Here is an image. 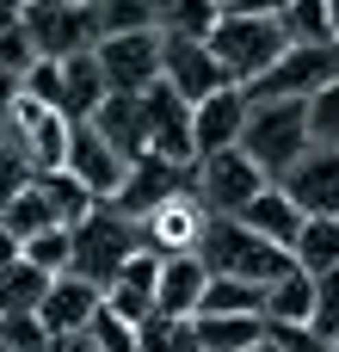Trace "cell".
Listing matches in <instances>:
<instances>
[{"label": "cell", "mask_w": 339, "mask_h": 352, "mask_svg": "<svg viewBox=\"0 0 339 352\" xmlns=\"http://www.w3.org/2000/svg\"><path fill=\"white\" fill-rule=\"evenodd\" d=\"M191 254L204 260L210 278H241V285H259V291L290 272V254L272 248V241H259V235H253L247 223H235V217H204Z\"/></svg>", "instance_id": "cell-1"}, {"label": "cell", "mask_w": 339, "mask_h": 352, "mask_svg": "<svg viewBox=\"0 0 339 352\" xmlns=\"http://www.w3.org/2000/svg\"><path fill=\"white\" fill-rule=\"evenodd\" d=\"M315 148L309 136V105L303 99H272V105H247V130H241V155L278 186L303 155Z\"/></svg>", "instance_id": "cell-2"}, {"label": "cell", "mask_w": 339, "mask_h": 352, "mask_svg": "<svg viewBox=\"0 0 339 352\" xmlns=\"http://www.w3.org/2000/svg\"><path fill=\"white\" fill-rule=\"evenodd\" d=\"M68 241H74L68 272H74V278H86V285H99V291H111V285H117V272L142 254V248H136V223H130V217H117L111 204H93V217H86V223H74V229H68Z\"/></svg>", "instance_id": "cell-3"}, {"label": "cell", "mask_w": 339, "mask_h": 352, "mask_svg": "<svg viewBox=\"0 0 339 352\" xmlns=\"http://www.w3.org/2000/svg\"><path fill=\"white\" fill-rule=\"evenodd\" d=\"M284 50H290V37H284L278 19H241V12H222V25L210 31V56L222 62L229 87H241V93H247Z\"/></svg>", "instance_id": "cell-4"}, {"label": "cell", "mask_w": 339, "mask_h": 352, "mask_svg": "<svg viewBox=\"0 0 339 352\" xmlns=\"http://www.w3.org/2000/svg\"><path fill=\"white\" fill-rule=\"evenodd\" d=\"M327 80H339V43H290L253 87H247V105H272V99H315Z\"/></svg>", "instance_id": "cell-5"}, {"label": "cell", "mask_w": 339, "mask_h": 352, "mask_svg": "<svg viewBox=\"0 0 339 352\" xmlns=\"http://www.w3.org/2000/svg\"><path fill=\"white\" fill-rule=\"evenodd\" d=\"M272 179L241 155V148H222V155H204L191 167V198L204 204V217H241Z\"/></svg>", "instance_id": "cell-6"}, {"label": "cell", "mask_w": 339, "mask_h": 352, "mask_svg": "<svg viewBox=\"0 0 339 352\" xmlns=\"http://www.w3.org/2000/svg\"><path fill=\"white\" fill-rule=\"evenodd\" d=\"M19 25H25V43H31L37 62H68V56L99 43L93 6H68V0H31Z\"/></svg>", "instance_id": "cell-7"}, {"label": "cell", "mask_w": 339, "mask_h": 352, "mask_svg": "<svg viewBox=\"0 0 339 352\" xmlns=\"http://www.w3.org/2000/svg\"><path fill=\"white\" fill-rule=\"evenodd\" d=\"M185 192H191V173H185V167H167L161 155H136V161L124 167V186L111 192V210L130 217V223H142V217H154L161 204L185 198Z\"/></svg>", "instance_id": "cell-8"}, {"label": "cell", "mask_w": 339, "mask_h": 352, "mask_svg": "<svg viewBox=\"0 0 339 352\" xmlns=\"http://www.w3.org/2000/svg\"><path fill=\"white\" fill-rule=\"evenodd\" d=\"M93 62L111 93H148L161 80V31H130V37H99Z\"/></svg>", "instance_id": "cell-9"}, {"label": "cell", "mask_w": 339, "mask_h": 352, "mask_svg": "<svg viewBox=\"0 0 339 352\" xmlns=\"http://www.w3.org/2000/svg\"><path fill=\"white\" fill-rule=\"evenodd\" d=\"M142 130H148V155H161L167 167H198V148H191V105L173 99L167 80H154L142 93Z\"/></svg>", "instance_id": "cell-10"}, {"label": "cell", "mask_w": 339, "mask_h": 352, "mask_svg": "<svg viewBox=\"0 0 339 352\" xmlns=\"http://www.w3.org/2000/svg\"><path fill=\"white\" fill-rule=\"evenodd\" d=\"M161 80L173 87V99L185 105H204L210 93L229 87L222 62L210 56V43H185V37H161Z\"/></svg>", "instance_id": "cell-11"}, {"label": "cell", "mask_w": 339, "mask_h": 352, "mask_svg": "<svg viewBox=\"0 0 339 352\" xmlns=\"http://www.w3.org/2000/svg\"><path fill=\"white\" fill-rule=\"evenodd\" d=\"M62 173H74L99 204H111V192L124 186V155L93 130V124H68V155H62Z\"/></svg>", "instance_id": "cell-12"}, {"label": "cell", "mask_w": 339, "mask_h": 352, "mask_svg": "<svg viewBox=\"0 0 339 352\" xmlns=\"http://www.w3.org/2000/svg\"><path fill=\"white\" fill-rule=\"evenodd\" d=\"M278 192L303 210V217H339V148H309L284 179Z\"/></svg>", "instance_id": "cell-13"}, {"label": "cell", "mask_w": 339, "mask_h": 352, "mask_svg": "<svg viewBox=\"0 0 339 352\" xmlns=\"http://www.w3.org/2000/svg\"><path fill=\"white\" fill-rule=\"evenodd\" d=\"M99 309H105V291L86 285V278H74V272H62V278H49V291L37 303V322H43L49 340H62V334H86Z\"/></svg>", "instance_id": "cell-14"}, {"label": "cell", "mask_w": 339, "mask_h": 352, "mask_svg": "<svg viewBox=\"0 0 339 352\" xmlns=\"http://www.w3.org/2000/svg\"><path fill=\"white\" fill-rule=\"evenodd\" d=\"M241 130H247V93L241 87H222L204 105H191V148H198V161L222 155V148H241Z\"/></svg>", "instance_id": "cell-15"}, {"label": "cell", "mask_w": 339, "mask_h": 352, "mask_svg": "<svg viewBox=\"0 0 339 352\" xmlns=\"http://www.w3.org/2000/svg\"><path fill=\"white\" fill-rule=\"evenodd\" d=\"M204 285H210V272H204L198 254H173V260H161V278H154V316H167V322H191Z\"/></svg>", "instance_id": "cell-16"}, {"label": "cell", "mask_w": 339, "mask_h": 352, "mask_svg": "<svg viewBox=\"0 0 339 352\" xmlns=\"http://www.w3.org/2000/svg\"><path fill=\"white\" fill-rule=\"evenodd\" d=\"M105 93H111V87H105L93 50H80V56L62 62V124H93L99 105H105Z\"/></svg>", "instance_id": "cell-17"}, {"label": "cell", "mask_w": 339, "mask_h": 352, "mask_svg": "<svg viewBox=\"0 0 339 352\" xmlns=\"http://www.w3.org/2000/svg\"><path fill=\"white\" fill-rule=\"evenodd\" d=\"M93 130L124 155V167L136 161V155H148V130H142V93H105V105H99V118H93Z\"/></svg>", "instance_id": "cell-18"}, {"label": "cell", "mask_w": 339, "mask_h": 352, "mask_svg": "<svg viewBox=\"0 0 339 352\" xmlns=\"http://www.w3.org/2000/svg\"><path fill=\"white\" fill-rule=\"evenodd\" d=\"M154 278H161V260H148V254H136L124 272H117V285L105 291V309L117 316V322H130V328H142L148 316H154Z\"/></svg>", "instance_id": "cell-19"}, {"label": "cell", "mask_w": 339, "mask_h": 352, "mask_svg": "<svg viewBox=\"0 0 339 352\" xmlns=\"http://www.w3.org/2000/svg\"><path fill=\"white\" fill-rule=\"evenodd\" d=\"M235 223H247L259 241H272V248H284V254H290V241L303 235V223H309V217H303V210H296V204H290L278 186H266V192H259V198H253V204H247Z\"/></svg>", "instance_id": "cell-20"}, {"label": "cell", "mask_w": 339, "mask_h": 352, "mask_svg": "<svg viewBox=\"0 0 339 352\" xmlns=\"http://www.w3.org/2000/svg\"><path fill=\"white\" fill-rule=\"evenodd\" d=\"M266 322L272 328H309L315 322V278L290 266L278 285H266Z\"/></svg>", "instance_id": "cell-21"}, {"label": "cell", "mask_w": 339, "mask_h": 352, "mask_svg": "<svg viewBox=\"0 0 339 352\" xmlns=\"http://www.w3.org/2000/svg\"><path fill=\"white\" fill-rule=\"evenodd\" d=\"M290 266L309 272V278L339 272V217H309L303 223V235L290 241Z\"/></svg>", "instance_id": "cell-22"}, {"label": "cell", "mask_w": 339, "mask_h": 352, "mask_svg": "<svg viewBox=\"0 0 339 352\" xmlns=\"http://www.w3.org/2000/svg\"><path fill=\"white\" fill-rule=\"evenodd\" d=\"M198 352H241L266 340V316H191Z\"/></svg>", "instance_id": "cell-23"}, {"label": "cell", "mask_w": 339, "mask_h": 352, "mask_svg": "<svg viewBox=\"0 0 339 352\" xmlns=\"http://www.w3.org/2000/svg\"><path fill=\"white\" fill-rule=\"evenodd\" d=\"M0 229H6V235H12V241L25 248V241H37L43 229H62V223H56L49 198L37 192V179H31V186H19V192H12V198L0 204Z\"/></svg>", "instance_id": "cell-24"}, {"label": "cell", "mask_w": 339, "mask_h": 352, "mask_svg": "<svg viewBox=\"0 0 339 352\" xmlns=\"http://www.w3.org/2000/svg\"><path fill=\"white\" fill-rule=\"evenodd\" d=\"M216 25H222V6H216V0H167V6H161V37L210 43Z\"/></svg>", "instance_id": "cell-25"}, {"label": "cell", "mask_w": 339, "mask_h": 352, "mask_svg": "<svg viewBox=\"0 0 339 352\" xmlns=\"http://www.w3.org/2000/svg\"><path fill=\"white\" fill-rule=\"evenodd\" d=\"M37 192L49 198V210H56V223H62V229L86 223V217H93V204H99V198H93L74 173H62V167H56V173H37Z\"/></svg>", "instance_id": "cell-26"}, {"label": "cell", "mask_w": 339, "mask_h": 352, "mask_svg": "<svg viewBox=\"0 0 339 352\" xmlns=\"http://www.w3.org/2000/svg\"><path fill=\"white\" fill-rule=\"evenodd\" d=\"M198 316H266V291L241 278H210L198 297Z\"/></svg>", "instance_id": "cell-27"}, {"label": "cell", "mask_w": 339, "mask_h": 352, "mask_svg": "<svg viewBox=\"0 0 339 352\" xmlns=\"http://www.w3.org/2000/svg\"><path fill=\"white\" fill-rule=\"evenodd\" d=\"M99 37H130V31H161V6L154 0H99L93 6Z\"/></svg>", "instance_id": "cell-28"}, {"label": "cell", "mask_w": 339, "mask_h": 352, "mask_svg": "<svg viewBox=\"0 0 339 352\" xmlns=\"http://www.w3.org/2000/svg\"><path fill=\"white\" fill-rule=\"evenodd\" d=\"M278 25H284V37H290V43H339L327 0H290Z\"/></svg>", "instance_id": "cell-29"}, {"label": "cell", "mask_w": 339, "mask_h": 352, "mask_svg": "<svg viewBox=\"0 0 339 352\" xmlns=\"http://www.w3.org/2000/svg\"><path fill=\"white\" fill-rule=\"evenodd\" d=\"M68 254H74L68 229H43L37 241H25V248H19V260H25V266H37L43 278H62V272H68Z\"/></svg>", "instance_id": "cell-30"}, {"label": "cell", "mask_w": 339, "mask_h": 352, "mask_svg": "<svg viewBox=\"0 0 339 352\" xmlns=\"http://www.w3.org/2000/svg\"><path fill=\"white\" fill-rule=\"evenodd\" d=\"M136 352H198V340H191V322L148 316V322L136 328Z\"/></svg>", "instance_id": "cell-31"}, {"label": "cell", "mask_w": 339, "mask_h": 352, "mask_svg": "<svg viewBox=\"0 0 339 352\" xmlns=\"http://www.w3.org/2000/svg\"><path fill=\"white\" fill-rule=\"evenodd\" d=\"M19 93H25V99H37L43 111H56V118H62V62H31V68L19 74Z\"/></svg>", "instance_id": "cell-32"}, {"label": "cell", "mask_w": 339, "mask_h": 352, "mask_svg": "<svg viewBox=\"0 0 339 352\" xmlns=\"http://www.w3.org/2000/svg\"><path fill=\"white\" fill-rule=\"evenodd\" d=\"M309 136H315V148H339V80H327L309 99Z\"/></svg>", "instance_id": "cell-33"}, {"label": "cell", "mask_w": 339, "mask_h": 352, "mask_svg": "<svg viewBox=\"0 0 339 352\" xmlns=\"http://www.w3.org/2000/svg\"><path fill=\"white\" fill-rule=\"evenodd\" d=\"M19 186H31V161H25V148H19L12 124H0V204H6Z\"/></svg>", "instance_id": "cell-34"}, {"label": "cell", "mask_w": 339, "mask_h": 352, "mask_svg": "<svg viewBox=\"0 0 339 352\" xmlns=\"http://www.w3.org/2000/svg\"><path fill=\"white\" fill-rule=\"evenodd\" d=\"M0 352H49V334L37 316H0Z\"/></svg>", "instance_id": "cell-35"}, {"label": "cell", "mask_w": 339, "mask_h": 352, "mask_svg": "<svg viewBox=\"0 0 339 352\" xmlns=\"http://www.w3.org/2000/svg\"><path fill=\"white\" fill-rule=\"evenodd\" d=\"M31 62H37V56H31V43H25V25L0 12V74H12V80H19Z\"/></svg>", "instance_id": "cell-36"}, {"label": "cell", "mask_w": 339, "mask_h": 352, "mask_svg": "<svg viewBox=\"0 0 339 352\" xmlns=\"http://www.w3.org/2000/svg\"><path fill=\"white\" fill-rule=\"evenodd\" d=\"M86 340H93L99 352H136V328H130V322H117L111 309H99V316H93V328H86Z\"/></svg>", "instance_id": "cell-37"}, {"label": "cell", "mask_w": 339, "mask_h": 352, "mask_svg": "<svg viewBox=\"0 0 339 352\" xmlns=\"http://www.w3.org/2000/svg\"><path fill=\"white\" fill-rule=\"evenodd\" d=\"M266 334H272L278 352H334L321 334H309V328H272V322H266Z\"/></svg>", "instance_id": "cell-38"}, {"label": "cell", "mask_w": 339, "mask_h": 352, "mask_svg": "<svg viewBox=\"0 0 339 352\" xmlns=\"http://www.w3.org/2000/svg\"><path fill=\"white\" fill-rule=\"evenodd\" d=\"M284 6L290 0H235L229 12H241V19H284Z\"/></svg>", "instance_id": "cell-39"}, {"label": "cell", "mask_w": 339, "mask_h": 352, "mask_svg": "<svg viewBox=\"0 0 339 352\" xmlns=\"http://www.w3.org/2000/svg\"><path fill=\"white\" fill-rule=\"evenodd\" d=\"M12 105H19V80H12V74H0V124L12 118Z\"/></svg>", "instance_id": "cell-40"}, {"label": "cell", "mask_w": 339, "mask_h": 352, "mask_svg": "<svg viewBox=\"0 0 339 352\" xmlns=\"http://www.w3.org/2000/svg\"><path fill=\"white\" fill-rule=\"evenodd\" d=\"M49 352H99L86 334H62V340H49Z\"/></svg>", "instance_id": "cell-41"}, {"label": "cell", "mask_w": 339, "mask_h": 352, "mask_svg": "<svg viewBox=\"0 0 339 352\" xmlns=\"http://www.w3.org/2000/svg\"><path fill=\"white\" fill-rule=\"evenodd\" d=\"M12 266H19V241L0 229V272H12Z\"/></svg>", "instance_id": "cell-42"}, {"label": "cell", "mask_w": 339, "mask_h": 352, "mask_svg": "<svg viewBox=\"0 0 339 352\" xmlns=\"http://www.w3.org/2000/svg\"><path fill=\"white\" fill-rule=\"evenodd\" d=\"M25 6H31V0H0V12H6V19H25Z\"/></svg>", "instance_id": "cell-43"}, {"label": "cell", "mask_w": 339, "mask_h": 352, "mask_svg": "<svg viewBox=\"0 0 339 352\" xmlns=\"http://www.w3.org/2000/svg\"><path fill=\"white\" fill-rule=\"evenodd\" d=\"M241 352H278V346H272V334H266V340H259V346H241Z\"/></svg>", "instance_id": "cell-44"}, {"label": "cell", "mask_w": 339, "mask_h": 352, "mask_svg": "<svg viewBox=\"0 0 339 352\" xmlns=\"http://www.w3.org/2000/svg\"><path fill=\"white\" fill-rule=\"evenodd\" d=\"M327 12H334V31H339V0H327Z\"/></svg>", "instance_id": "cell-45"}, {"label": "cell", "mask_w": 339, "mask_h": 352, "mask_svg": "<svg viewBox=\"0 0 339 352\" xmlns=\"http://www.w3.org/2000/svg\"><path fill=\"white\" fill-rule=\"evenodd\" d=\"M68 6H99V0H68Z\"/></svg>", "instance_id": "cell-46"}, {"label": "cell", "mask_w": 339, "mask_h": 352, "mask_svg": "<svg viewBox=\"0 0 339 352\" xmlns=\"http://www.w3.org/2000/svg\"><path fill=\"white\" fill-rule=\"evenodd\" d=\"M216 6H222V12H229V6H235V0H216Z\"/></svg>", "instance_id": "cell-47"}, {"label": "cell", "mask_w": 339, "mask_h": 352, "mask_svg": "<svg viewBox=\"0 0 339 352\" xmlns=\"http://www.w3.org/2000/svg\"><path fill=\"white\" fill-rule=\"evenodd\" d=\"M154 6H167V0H154Z\"/></svg>", "instance_id": "cell-48"}]
</instances>
